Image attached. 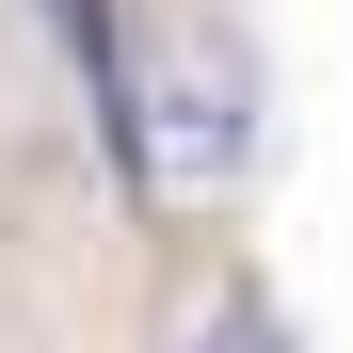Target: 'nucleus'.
Masks as SVG:
<instances>
[{
  "label": "nucleus",
  "instance_id": "nucleus-3",
  "mask_svg": "<svg viewBox=\"0 0 353 353\" xmlns=\"http://www.w3.org/2000/svg\"><path fill=\"white\" fill-rule=\"evenodd\" d=\"M0 353H17V337H0Z\"/></svg>",
  "mask_w": 353,
  "mask_h": 353
},
{
  "label": "nucleus",
  "instance_id": "nucleus-2",
  "mask_svg": "<svg viewBox=\"0 0 353 353\" xmlns=\"http://www.w3.org/2000/svg\"><path fill=\"white\" fill-rule=\"evenodd\" d=\"M193 353H289V321H273V305H225V321H209Z\"/></svg>",
  "mask_w": 353,
  "mask_h": 353
},
{
  "label": "nucleus",
  "instance_id": "nucleus-1",
  "mask_svg": "<svg viewBox=\"0 0 353 353\" xmlns=\"http://www.w3.org/2000/svg\"><path fill=\"white\" fill-rule=\"evenodd\" d=\"M161 161H176V176L241 161V81H225V65H176V81H161Z\"/></svg>",
  "mask_w": 353,
  "mask_h": 353
}]
</instances>
